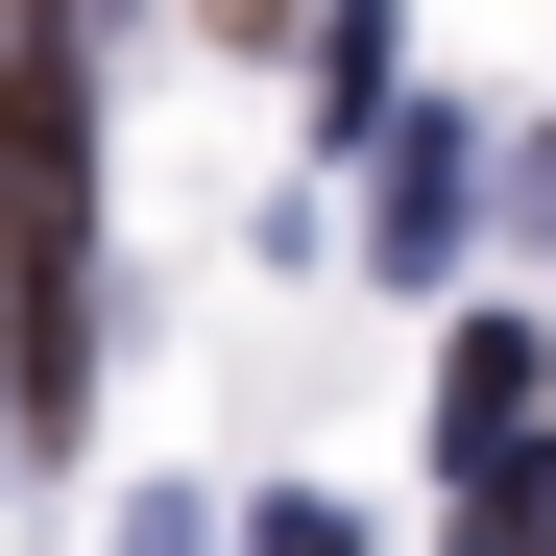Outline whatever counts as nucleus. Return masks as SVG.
<instances>
[{
  "instance_id": "1",
  "label": "nucleus",
  "mask_w": 556,
  "mask_h": 556,
  "mask_svg": "<svg viewBox=\"0 0 556 556\" xmlns=\"http://www.w3.org/2000/svg\"><path fill=\"white\" fill-rule=\"evenodd\" d=\"M73 49H0V388H25V435H73V363H98V315H73V242H98V169H73Z\"/></svg>"
},
{
  "instance_id": "2",
  "label": "nucleus",
  "mask_w": 556,
  "mask_h": 556,
  "mask_svg": "<svg viewBox=\"0 0 556 556\" xmlns=\"http://www.w3.org/2000/svg\"><path fill=\"white\" fill-rule=\"evenodd\" d=\"M459 218H484V122H412V146H388V194H363V266H388V291H435Z\"/></svg>"
},
{
  "instance_id": "3",
  "label": "nucleus",
  "mask_w": 556,
  "mask_h": 556,
  "mask_svg": "<svg viewBox=\"0 0 556 556\" xmlns=\"http://www.w3.org/2000/svg\"><path fill=\"white\" fill-rule=\"evenodd\" d=\"M435 435H484V459H532V339H508V315H459V363H435Z\"/></svg>"
},
{
  "instance_id": "4",
  "label": "nucleus",
  "mask_w": 556,
  "mask_h": 556,
  "mask_svg": "<svg viewBox=\"0 0 556 556\" xmlns=\"http://www.w3.org/2000/svg\"><path fill=\"white\" fill-rule=\"evenodd\" d=\"M459 556H556V459H484L459 484Z\"/></svg>"
},
{
  "instance_id": "5",
  "label": "nucleus",
  "mask_w": 556,
  "mask_h": 556,
  "mask_svg": "<svg viewBox=\"0 0 556 556\" xmlns=\"http://www.w3.org/2000/svg\"><path fill=\"white\" fill-rule=\"evenodd\" d=\"M0 49H98V0H0Z\"/></svg>"
},
{
  "instance_id": "6",
  "label": "nucleus",
  "mask_w": 556,
  "mask_h": 556,
  "mask_svg": "<svg viewBox=\"0 0 556 556\" xmlns=\"http://www.w3.org/2000/svg\"><path fill=\"white\" fill-rule=\"evenodd\" d=\"M266 556H363V532H339V508H266Z\"/></svg>"
},
{
  "instance_id": "7",
  "label": "nucleus",
  "mask_w": 556,
  "mask_h": 556,
  "mask_svg": "<svg viewBox=\"0 0 556 556\" xmlns=\"http://www.w3.org/2000/svg\"><path fill=\"white\" fill-rule=\"evenodd\" d=\"M194 25H218V49H266V25H291V0H194Z\"/></svg>"
}]
</instances>
